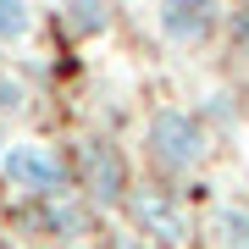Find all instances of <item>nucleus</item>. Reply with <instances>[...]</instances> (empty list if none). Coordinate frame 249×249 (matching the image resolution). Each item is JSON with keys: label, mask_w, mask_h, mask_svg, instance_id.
<instances>
[{"label": "nucleus", "mask_w": 249, "mask_h": 249, "mask_svg": "<svg viewBox=\"0 0 249 249\" xmlns=\"http://www.w3.org/2000/svg\"><path fill=\"white\" fill-rule=\"evenodd\" d=\"M205 150H211V127H205V116L183 111V106H160L150 111V122H144V155H150L155 172H166V178H183V172H194Z\"/></svg>", "instance_id": "nucleus-1"}, {"label": "nucleus", "mask_w": 249, "mask_h": 249, "mask_svg": "<svg viewBox=\"0 0 249 249\" xmlns=\"http://www.w3.org/2000/svg\"><path fill=\"white\" fill-rule=\"evenodd\" d=\"M0 178H6L17 194H34V199H55L67 194V160L39 139H17L0 150Z\"/></svg>", "instance_id": "nucleus-2"}, {"label": "nucleus", "mask_w": 249, "mask_h": 249, "mask_svg": "<svg viewBox=\"0 0 249 249\" xmlns=\"http://www.w3.org/2000/svg\"><path fill=\"white\" fill-rule=\"evenodd\" d=\"M83 194H89V205H127V194H133V183H127V160L122 150H116L111 139H89L83 144Z\"/></svg>", "instance_id": "nucleus-3"}, {"label": "nucleus", "mask_w": 249, "mask_h": 249, "mask_svg": "<svg viewBox=\"0 0 249 249\" xmlns=\"http://www.w3.org/2000/svg\"><path fill=\"white\" fill-rule=\"evenodd\" d=\"M216 22H222V0H155L160 39H172V45H183V50L205 45V39L216 34Z\"/></svg>", "instance_id": "nucleus-4"}, {"label": "nucleus", "mask_w": 249, "mask_h": 249, "mask_svg": "<svg viewBox=\"0 0 249 249\" xmlns=\"http://www.w3.org/2000/svg\"><path fill=\"white\" fill-rule=\"evenodd\" d=\"M127 216H133V232H144L150 244H178L188 232L172 188H133V194H127Z\"/></svg>", "instance_id": "nucleus-5"}, {"label": "nucleus", "mask_w": 249, "mask_h": 249, "mask_svg": "<svg viewBox=\"0 0 249 249\" xmlns=\"http://www.w3.org/2000/svg\"><path fill=\"white\" fill-rule=\"evenodd\" d=\"M211 244L216 249H249V205L227 199L211 211Z\"/></svg>", "instance_id": "nucleus-6"}, {"label": "nucleus", "mask_w": 249, "mask_h": 249, "mask_svg": "<svg viewBox=\"0 0 249 249\" xmlns=\"http://www.w3.org/2000/svg\"><path fill=\"white\" fill-rule=\"evenodd\" d=\"M61 22H67V34L94 39V34H106V28H111V0H67Z\"/></svg>", "instance_id": "nucleus-7"}, {"label": "nucleus", "mask_w": 249, "mask_h": 249, "mask_svg": "<svg viewBox=\"0 0 249 249\" xmlns=\"http://www.w3.org/2000/svg\"><path fill=\"white\" fill-rule=\"evenodd\" d=\"M34 34V0H0V50H17Z\"/></svg>", "instance_id": "nucleus-8"}, {"label": "nucleus", "mask_w": 249, "mask_h": 249, "mask_svg": "<svg viewBox=\"0 0 249 249\" xmlns=\"http://www.w3.org/2000/svg\"><path fill=\"white\" fill-rule=\"evenodd\" d=\"M22 111H28V83L17 72L0 67V122H11V116H22Z\"/></svg>", "instance_id": "nucleus-9"}, {"label": "nucleus", "mask_w": 249, "mask_h": 249, "mask_svg": "<svg viewBox=\"0 0 249 249\" xmlns=\"http://www.w3.org/2000/svg\"><path fill=\"white\" fill-rule=\"evenodd\" d=\"M106 249H155L150 238H144V232H133V227H127V232H111V244Z\"/></svg>", "instance_id": "nucleus-10"}, {"label": "nucleus", "mask_w": 249, "mask_h": 249, "mask_svg": "<svg viewBox=\"0 0 249 249\" xmlns=\"http://www.w3.org/2000/svg\"><path fill=\"white\" fill-rule=\"evenodd\" d=\"M232 45L249 55V11H238V17H232Z\"/></svg>", "instance_id": "nucleus-11"}, {"label": "nucleus", "mask_w": 249, "mask_h": 249, "mask_svg": "<svg viewBox=\"0 0 249 249\" xmlns=\"http://www.w3.org/2000/svg\"><path fill=\"white\" fill-rule=\"evenodd\" d=\"M0 150H6V139H0Z\"/></svg>", "instance_id": "nucleus-12"}, {"label": "nucleus", "mask_w": 249, "mask_h": 249, "mask_svg": "<svg viewBox=\"0 0 249 249\" xmlns=\"http://www.w3.org/2000/svg\"><path fill=\"white\" fill-rule=\"evenodd\" d=\"M0 249H6V244H0Z\"/></svg>", "instance_id": "nucleus-13"}]
</instances>
